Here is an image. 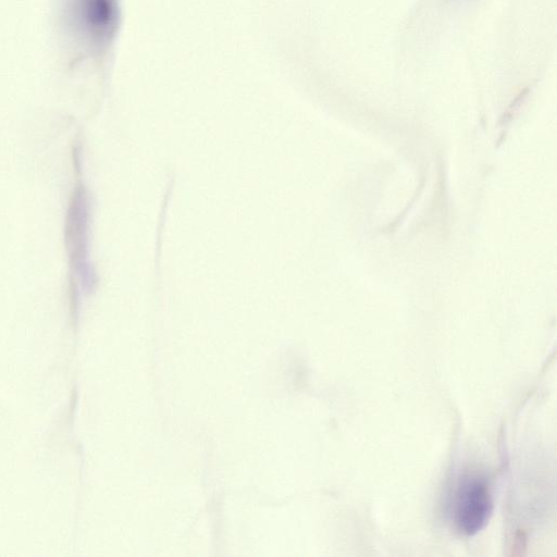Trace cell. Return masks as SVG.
<instances>
[{
    "label": "cell",
    "instance_id": "1",
    "mask_svg": "<svg viewBox=\"0 0 557 557\" xmlns=\"http://www.w3.org/2000/svg\"><path fill=\"white\" fill-rule=\"evenodd\" d=\"M63 9L70 34L88 49L104 48L117 32V0H65Z\"/></svg>",
    "mask_w": 557,
    "mask_h": 557
},
{
    "label": "cell",
    "instance_id": "2",
    "mask_svg": "<svg viewBox=\"0 0 557 557\" xmlns=\"http://www.w3.org/2000/svg\"><path fill=\"white\" fill-rule=\"evenodd\" d=\"M493 497L485 479L466 474L460 479L453 500V522L466 535L485 528L493 512Z\"/></svg>",
    "mask_w": 557,
    "mask_h": 557
}]
</instances>
